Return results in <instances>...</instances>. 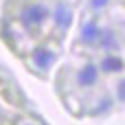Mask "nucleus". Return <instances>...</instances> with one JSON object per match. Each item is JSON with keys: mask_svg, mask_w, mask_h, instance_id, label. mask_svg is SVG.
Wrapping results in <instances>:
<instances>
[{"mask_svg": "<svg viewBox=\"0 0 125 125\" xmlns=\"http://www.w3.org/2000/svg\"><path fill=\"white\" fill-rule=\"evenodd\" d=\"M121 99H125V83L121 86Z\"/></svg>", "mask_w": 125, "mask_h": 125, "instance_id": "obj_8", "label": "nucleus"}, {"mask_svg": "<svg viewBox=\"0 0 125 125\" xmlns=\"http://www.w3.org/2000/svg\"><path fill=\"white\" fill-rule=\"evenodd\" d=\"M33 62L37 68H48L53 64V53L48 48H35L33 51Z\"/></svg>", "mask_w": 125, "mask_h": 125, "instance_id": "obj_2", "label": "nucleus"}, {"mask_svg": "<svg viewBox=\"0 0 125 125\" xmlns=\"http://www.w3.org/2000/svg\"><path fill=\"white\" fill-rule=\"evenodd\" d=\"M110 0H92V7H97V9H101V7H105Z\"/></svg>", "mask_w": 125, "mask_h": 125, "instance_id": "obj_7", "label": "nucleus"}, {"mask_svg": "<svg viewBox=\"0 0 125 125\" xmlns=\"http://www.w3.org/2000/svg\"><path fill=\"white\" fill-rule=\"evenodd\" d=\"M101 68H103L105 73H119V70L123 68V62H121L119 57H105L103 64H101Z\"/></svg>", "mask_w": 125, "mask_h": 125, "instance_id": "obj_4", "label": "nucleus"}, {"mask_svg": "<svg viewBox=\"0 0 125 125\" xmlns=\"http://www.w3.org/2000/svg\"><path fill=\"white\" fill-rule=\"evenodd\" d=\"M55 20H57V24L59 26H70V11L66 9V7H57V11H55Z\"/></svg>", "mask_w": 125, "mask_h": 125, "instance_id": "obj_5", "label": "nucleus"}, {"mask_svg": "<svg viewBox=\"0 0 125 125\" xmlns=\"http://www.w3.org/2000/svg\"><path fill=\"white\" fill-rule=\"evenodd\" d=\"M99 37V29L94 26V24H88L86 29H83V40L86 42H92V40H97Z\"/></svg>", "mask_w": 125, "mask_h": 125, "instance_id": "obj_6", "label": "nucleus"}, {"mask_svg": "<svg viewBox=\"0 0 125 125\" xmlns=\"http://www.w3.org/2000/svg\"><path fill=\"white\" fill-rule=\"evenodd\" d=\"M46 15H48V13H46V9H44V7H40V4H35V7H29V9H24V13H22V22L31 26V24H37V22H42Z\"/></svg>", "mask_w": 125, "mask_h": 125, "instance_id": "obj_1", "label": "nucleus"}, {"mask_svg": "<svg viewBox=\"0 0 125 125\" xmlns=\"http://www.w3.org/2000/svg\"><path fill=\"white\" fill-rule=\"evenodd\" d=\"M97 66H92V64H88V66H83L81 70H79V83L81 86H92L94 81H97Z\"/></svg>", "mask_w": 125, "mask_h": 125, "instance_id": "obj_3", "label": "nucleus"}]
</instances>
